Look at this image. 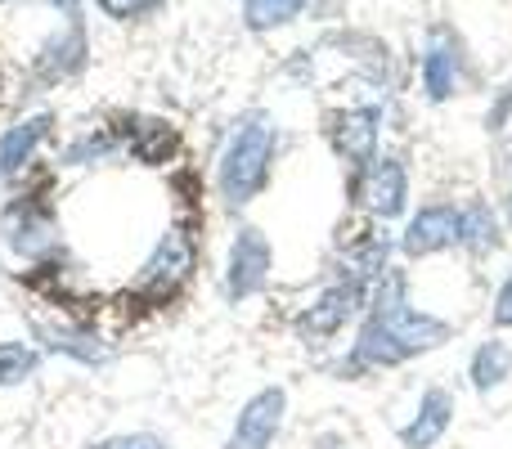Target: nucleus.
<instances>
[{"instance_id":"nucleus-1","label":"nucleus","mask_w":512,"mask_h":449,"mask_svg":"<svg viewBox=\"0 0 512 449\" xmlns=\"http://www.w3.org/2000/svg\"><path fill=\"white\" fill-rule=\"evenodd\" d=\"M445 342H454V324L441 319L436 310L418 306L409 270L405 265H391L369 288V306H364L351 346L333 364V373L342 382H355V378H369V373L405 369V364L441 351Z\"/></svg>"},{"instance_id":"nucleus-2","label":"nucleus","mask_w":512,"mask_h":449,"mask_svg":"<svg viewBox=\"0 0 512 449\" xmlns=\"http://www.w3.org/2000/svg\"><path fill=\"white\" fill-rule=\"evenodd\" d=\"M274 162H279V122L265 108H248L230 122L225 144L216 149V167H212V189L216 203L230 216L248 212L256 198L270 189L274 180Z\"/></svg>"},{"instance_id":"nucleus-3","label":"nucleus","mask_w":512,"mask_h":449,"mask_svg":"<svg viewBox=\"0 0 512 449\" xmlns=\"http://www.w3.org/2000/svg\"><path fill=\"white\" fill-rule=\"evenodd\" d=\"M198 256H203V247H198L194 225L171 221L153 238L149 252H144L140 270H135V279H131V297L144 301V306H167V301H176L180 292L194 283Z\"/></svg>"},{"instance_id":"nucleus-4","label":"nucleus","mask_w":512,"mask_h":449,"mask_svg":"<svg viewBox=\"0 0 512 449\" xmlns=\"http://www.w3.org/2000/svg\"><path fill=\"white\" fill-rule=\"evenodd\" d=\"M364 306H369V283L333 270L315 292H310V301H301V306L292 310V333H297L306 346L337 342L346 328L360 324Z\"/></svg>"},{"instance_id":"nucleus-5","label":"nucleus","mask_w":512,"mask_h":449,"mask_svg":"<svg viewBox=\"0 0 512 449\" xmlns=\"http://www.w3.org/2000/svg\"><path fill=\"white\" fill-rule=\"evenodd\" d=\"M0 243L9 247V256L23 265H50L63 252V229L59 212L45 194H18L0 212Z\"/></svg>"},{"instance_id":"nucleus-6","label":"nucleus","mask_w":512,"mask_h":449,"mask_svg":"<svg viewBox=\"0 0 512 449\" xmlns=\"http://www.w3.org/2000/svg\"><path fill=\"white\" fill-rule=\"evenodd\" d=\"M274 279V243L261 225L239 221L230 229V243H225V261H221V292L230 306L256 301L270 292Z\"/></svg>"},{"instance_id":"nucleus-7","label":"nucleus","mask_w":512,"mask_h":449,"mask_svg":"<svg viewBox=\"0 0 512 449\" xmlns=\"http://www.w3.org/2000/svg\"><path fill=\"white\" fill-rule=\"evenodd\" d=\"M355 207L364 212V221L396 225L414 212V180H409V162L400 153L382 149L369 167L355 176Z\"/></svg>"},{"instance_id":"nucleus-8","label":"nucleus","mask_w":512,"mask_h":449,"mask_svg":"<svg viewBox=\"0 0 512 449\" xmlns=\"http://www.w3.org/2000/svg\"><path fill=\"white\" fill-rule=\"evenodd\" d=\"M396 243H400V261H409V265L459 252V203L454 198H427V203H418L400 221Z\"/></svg>"},{"instance_id":"nucleus-9","label":"nucleus","mask_w":512,"mask_h":449,"mask_svg":"<svg viewBox=\"0 0 512 449\" xmlns=\"http://www.w3.org/2000/svg\"><path fill=\"white\" fill-rule=\"evenodd\" d=\"M32 337L45 355L68 360V364H77V369H104V364L113 360L108 337L99 333L95 324L77 319V315H41L32 324Z\"/></svg>"},{"instance_id":"nucleus-10","label":"nucleus","mask_w":512,"mask_h":449,"mask_svg":"<svg viewBox=\"0 0 512 449\" xmlns=\"http://www.w3.org/2000/svg\"><path fill=\"white\" fill-rule=\"evenodd\" d=\"M288 387L270 382V387H256L248 400L239 405L230 432H225L221 449H274L288 427Z\"/></svg>"},{"instance_id":"nucleus-11","label":"nucleus","mask_w":512,"mask_h":449,"mask_svg":"<svg viewBox=\"0 0 512 449\" xmlns=\"http://www.w3.org/2000/svg\"><path fill=\"white\" fill-rule=\"evenodd\" d=\"M382 126H387L382 104H346L337 113H328V144L351 167V176H360L382 153Z\"/></svg>"},{"instance_id":"nucleus-12","label":"nucleus","mask_w":512,"mask_h":449,"mask_svg":"<svg viewBox=\"0 0 512 449\" xmlns=\"http://www.w3.org/2000/svg\"><path fill=\"white\" fill-rule=\"evenodd\" d=\"M454 423H459V396L441 382H427L418 391L409 418L396 427V441L400 449H441L445 436L454 432Z\"/></svg>"},{"instance_id":"nucleus-13","label":"nucleus","mask_w":512,"mask_h":449,"mask_svg":"<svg viewBox=\"0 0 512 449\" xmlns=\"http://www.w3.org/2000/svg\"><path fill=\"white\" fill-rule=\"evenodd\" d=\"M400 265V243H396V229L391 225H378V221H364L355 234L342 238V252H337V265L333 270L351 274L360 283H378L382 274Z\"/></svg>"},{"instance_id":"nucleus-14","label":"nucleus","mask_w":512,"mask_h":449,"mask_svg":"<svg viewBox=\"0 0 512 449\" xmlns=\"http://www.w3.org/2000/svg\"><path fill=\"white\" fill-rule=\"evenodd\" d=\"M463 77H468V54H463V41L445 27H436L423 45V59H418V86H423L427 104H445L463 90Z\"/></svg>"},{"instance_id":"nucleus-15","label":"nucleus","mask_w":512,"mask_h":449,"mask_svg":"<svg viewBox=\"0 0 512 449\" xmlns=\"http://www.w3.org/2000/svg\"><path fill=\"white\" fill-rule=\"evenodd\" d=\"M54 135V113H27L0 131V185H14L36 167L41 149Z\"/></svg>"},{"instance_id":"nucleus-16","label":"nucleus","mask_w":512,"mask_h":449,"mask_svg":"<svg viewBox=\"0 0 512 449\" xmlns=\"http://www.w3.org/2000/svg\"><path fill=\"white\" fill-rule=\"evenodd\" d=\"M508 243V221L495 198H463L459 203V252L472 261H490Z\"/></svg>"},{"instance_id":"nucleus-17","label":"nucleus","mask_w":512,"mask_h":449,"mask_svg":"<svg viewBox=\"0 0 512 449\" xmlns=\"http://www.w3.org/2000/svg\"><path fill=\"white\" fill-rule=\"evenodd\" d=\"M117 135H122V158L140 162V167H167V162H176V153H180L176 126L162 122V117L135 113L117 126Z\"/></svg>"},{"instance_id":"nucleus-18","label":"nucleus","mask_w":512,"mask_h":449,"mask_svg":"<svg viewBox=\"0 0 512 449\" xmlns=\"http://www.w3.org/2000/svg\"><path fill=\"white\" fill-rule=\"evenodd\" d=\"M90 59V41H86V23L81 18H68V23L59 27V32L45 36V45L36 50V77L41 81H72L81 68H86Z\"/></svg>"},{"instance_id":"nucleus-19","label":"nucleus","mask_w":512,"mask_h":449,"mask_svg":"<svg viewBox=\"0 0 512 449\" xmlns=\"http://www.w3.org/2000/svg\"><path fill=\"white\" fill-rule=\"evenodd\" d=\"M468 387L477 391V396H495L499 387H508V378H512V342L504 333H490V337H481L477 346H472V355H468Z\"/></svg>"},{"instance_id":"nucleus-20","label":"nucleus","mask_w":512,"mask_h":449,"mask_svg":"<svg viewBox=\"0 0 512 449\" xmlns=\"http://www.w3.org/2000/svg\"><path fill=\"white\" fill-rule=\"evenodd\" d=\"M122 158V135L117 126H86L59 149V167H104Z\"/></svg>"},{"instance_id":"nucleus-21","label":"nucleus","mask_w":512,"mask_h":449,"mask_svg":"<svg viewBox=\"0 0 512 449\" xmlns=\"http://www.w3.org/2000/svg\"><path fill=\"white\" fill-rule=\"evenodd\" d=\"M45 351L36 346V337H0V391L23 387L41 373Z\"/></svg>"},{"instance_id":"nucleus-22","label":"nucleus","mask_w":512,"mask_h":449,"mask_svg":"<svg viewBox=\"0 0 512 449\" xmlns=\"http://www.w3.org/2000/svg\"><path fill=\"white\" fill-rule=\"evenodd\" d=\"M310 0H243V27L248 32H279L306 14Z\"/></svg>"},{"instance_id":"nucleus-23","label":"nucleus","mask_w":512,"mask_h":449,"mask_svg":"<svg viewBox=\"0 0 512 449\" xmlns=\"http://www.w3.org/2000/svg\"><path fill=\"white\" fill-rule=\"evenodd\" d=\"M162 5L167 0H95V9L104 18H113V23H140V18L158 14Z\"/></svg>"},{"instance_id":"nucleus-24","label":"nucleus","mask_w":512,"mask_h":449,"mask_svg":"<svg viewBox=\"0 0 512 449\" xmlns=\"http://www.w3.org/2000/svg\"><path fill=\"white\" fill-rule=\"evenodd\" d=\"M490 328L495 333H512V270L490 292Z\"/></svg>"},{"instance_id":"nucleus-25","label":"nucleus","mask_w":512,"mask_h":449,"mask_svg":"<svg viewBox=\"0 0 512 449\" xmlns=\"http://www.w3.org/2000/svg\"><path fill=\"white\" fill-rule=\"evenodd\" d=\"M86 449H171V445H167V436H158V432H117V436H104V441H95Z\"/></svg>"},{"instance_id":"nucleus-26","label":"nucleus","mask_w":512,"mask_h":449,"mask_svg":"<svg viewBox=\"0 0 512 449\" xmlns=\"http://www.w3.org/2000/svg\"><path fill=\"white\" fill-rule=\"evenodd\" d=\"M486 131H490V135L512 131V81L495 95V104H490V113H486Z\"/></svg>"},{"instance_id":"nucleus-27","label":"nucleus","mask_w":512,"mask_h":449,"mask_svg":"<svg viewBox=\"0 0 512 449\" xmlns=\"http://www.w3.org/2000/svg\"><path fill=\"white\" fill-rule=\"evenodd\" d=\"M45 5L59 9L63 18H81V5H86V0H45Z\"/></svg>"},{"instance_id":"nucleus-28","label":"nucleus","mask_w":512,"mask_h":449,"mask_svg":"<svg viewBox=\"0 0 512 449\" xmlns=\"http://www.w3.org/2000/svg\"><path fill=\"white\" fill-rule=\"evenodd\" d=\"M499 212H504V221H508V234H512V185L504 189V198H499Z\"/></svg>"}]
</instances>
